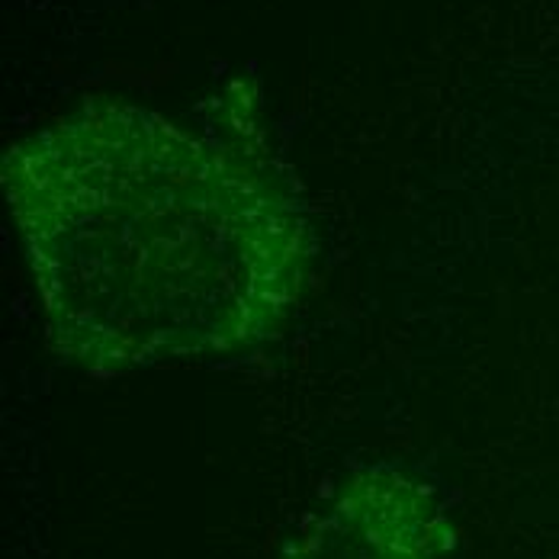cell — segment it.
<instances>
[{"label": "cell", "mask_w": 559, "mask_h": 559, "mask_svg": "<svg viewBox=\"0 0 559 559\" xmlns=\"http://www.w3.org/2000/svg\"><path fill=\"white\" fill-rule=\"evenodd\" d=\"M58 350L91 370L219 357L293 316L309 228L248 152L168 116L94 100L3 158Z\"/></svg>", "instance_id": "obj_1"}]
</instances>
